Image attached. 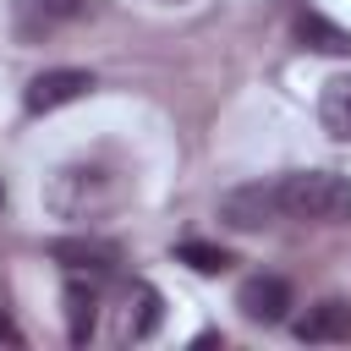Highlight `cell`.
Here are the masks:
<instances>
[{"mask_svg": "<svg viewBox=\"0 0 351 351\" xmlns=\"http://www.w3.org/2000/svg\"><path fill=\"white\" fill-rule=\"evenodd\" d=\"M318 126L335 143H351V77H329L318 93Z\"/></svg>", "mask_w": 351, "mask_h": 351, "instance_id": "7c38bea8", "label": "cell"}, {"mask_svg": "<svg viewBox=\"0 0 351 351\" xmlns=\"http://www.w3.org/2000/svg\"><path fill=\"white\" fill-rule=\"evenodd\" d=\"M296 38L318 55H351V27L329 22L324 11H296Z\"/></svg>", "mask_w": 351, "mask_h": 351, "instance_id": "8fae6325", "label": "cell"}, {"mask_svg": "<svg viewBox=\"0 0 351 351\" xmlns=\"http://www.w3.org/2000/svg\"><path fill=\"white\" fill-rule=\"evenodd\" d=\"M49 258L66 263V274H110L121 263V247L99 241V236H60V241H49Z\"/></svg>", "mask_w": 351, "mask_h": 351, "instance_id": "52a82bcc", "label": "cell"}, {"mask_svg": "<svg viewBox=\"0 0 351 351\" xmlns=\"http://www.w3.org/2000/svg\"><path fill=\"white\" fill-rule=\"evenodd\" d=\"M296 340L302 346H329V340H351V302L324 296L307 307V318H296Z\"/></svg>", "mask_w": 351, "mask_h": 351, "instance_id": "9c48e42d", "label": "cell"}, {"mask_svg": "<svg viewBox=\"0 0 351 351\" xmlns=\"http://www.w3.org/2000/svg\"><path fill=\"white\" fill-rule=\"evenodd\" d=\"M110 203H115V176H104L99 165H71L49 181V208L60 219H93Z\"/></svg>", "mask_w": 351, "mask_h": 351, "instance_id": "7a4b0ae2", "label": "cell"}, {"mask_svg": "<svg viewBox=\"0 0 351 351\" xmlns=\"http://www.w3.org/2000/svg\"><path fill=\"white\" fill-rule=\"evenodd\" d=\"M176 258H181L186 269H197V274H225V269L236 263V258H230L225 247H214V241H181Z\"/></svg>", "mask_w": 351, "mask_h": 351, "instance_id": "4fadbf2b", "label": "cell"}, {"mask_svg": "<svg viewBox=\"0 0 351 351\" xmlns=\"http://www.w3.org/2000/svg\"><path fill=\"white\" fill-rule=\"evenodd\" d=\"M0 346H22V329L11 324V313L0 307Z\"/></svg>", "mask_w": 351, "mask_h": 351, "instance_id": "5bb4252c", "label": "cell"}, {"mask_svg": "<svg viewBox=\"0 0 351 351\" xmlns=\"http://www.w3.org/2000/svg\"><path fill=\"white\" fill-rule=\"evenodd\" d=\"M165 324V296L148 285V280H132L121 291V307H115V340H154Z\"/></svg>", "mask_w": 351, "mask_h": 351, "instance_id": "5b68a950", "label": "cell"}, {"mask_svg": "<svg viewBox=\"0 0 351 351\" xmlns=\"http://www.w3.org/2000/svg\"><path fill=\"white\" fill-rule=\"evenodd\" d=\"M93 280H82V274L66 280V296L60 302H66V335H71V346H88L93 340V324H99V285Z\"/></svg>", "mask_w": 351, "mask_h": 351, "instance_id": "30bf717a", "label": "cell"}, {"mask_svg": "<svg viewBox=\"0 0 351 351\" xmlns=\"http://www.w3.org/2000/svg\"><path fill=\"white\" fill-rule=\"evenodd\" d=\"M236 307H241V318H247V324L274 329V324H285V318H291L296 291H291V280H280V274H247V280L236 285Z\"/></svg>", "mask_w": 351, "mask_h": 351, "instance_id": "3957f363", "label": "cell"}, {"mask_svg": "<svg viewBox=\"0 0 351 351\" xmlns=\"http://www.w3.org/2000/svg\"><path fill=\"white\" fill-rule=\"evenodd\" d=\"M219 219H225L230 230H263V225L285 219V214H280V192H274V181H269V186H263V181H252V186H230V192L219 197Z\"/></svg>", "mask_w": 351, "mask_h": 351, "instance_id": "8992f818", "label": "cell"}, {"mask_svg": "<svg viewBox=\"0 0 351 351\" xmlns=\"http://www.w3.org/2000/svg\"><path fill=\"white\" fill-rule=\"evenodd\" d=\"M82 11H88V0H16V38L22 44H38L55 27L77 22Z\"/></svg>", "mask_w": 351, "mask_h": 351, "instance_id": "ba28073f", "label": "cell"}, {"mask_svg": "<svg viewBox=\"0 0 351 351\" xmlns=\"http://www.w3.org/2000/svg\"><path fill=\"white\" fill-rule=\"evenodd\" d=\"M88 88H93V71H82V66H49V71H38L22 88V110L27 115H49L60 104H77Z\"/></svg>", "mask_w": 351, "mask_h": 351, "instance_id": "277c9868", "label": "cell"}, {"mask_svg": "<svg viewBox=\"0 0 351 351\" xmlns=\"http://www.w3.org/2000/svg\"><path fill=\"white\" fill-rule=\"evenodd\" d=\"M280 214L302 225H351V181L340 170H291L274 181Z\"/></svg>", "mask_w": 351, "mask_h": 351, "instance_id": "6da1fadb", "label": "cell"}]
</instances>
